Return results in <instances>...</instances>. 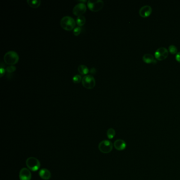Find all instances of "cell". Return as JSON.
I'll use <instances>...</instances> for the list:
<instances>
[{
	"label": "cell",
	"instance_id": "obj_1",
	"mask_svg": "<svg viewBox=\"0 0 180 180\" xmlns=\"http://www.w3.org/2000/svg\"><path fill=\"white\" fill-rule=\"evenodd\" d=\"M76 22L73 18L70 16H64L60 21L61 27L66 31H72L75 29Z\"/></svg>",
	"mask_w": 180,
	"mask_h": 180
},
{
	"label": "cell",
	"instance_id": "obj_2",
	"mask_svg": "<svg viewBox=\"0 0 180 180\" xmlns=\"http://www.w3.org/2000/svg\"><path fill=\"white\" fill-rule=\"evenodd\" d=\"M4 61L6 64L10 66H14L16 64L19 60V57L16 52L9 51L6 53L3 57Z\"/></svg>",
	"mask_w": 180,
	"mask_h": 180
},
{
	"label": "cell",
	"instance_id": "obj_3",
	"mask_svg": "<svg viewBox=\"0 0 180 180\" xmlns=\"http://www.w3.org/2000/svg\"><path fill=\"white\" fill-rule=\"evenodd\" d=\"M104 3L102 0H89L87 1V7L90 11L96 12L103 8Z\"/></svg>",
	"mask_w": 180,
	"mask_h": 180
},
{
	"label": "cell",
	"instance_id": "obj_4",
	"mask_svg": "<svg viewBox=\"0 0 180 180\" xmlns=\"http://www.w3.org/2000/svg\"><path fill=\"white\" fill-rule=\"evenodd\" d=\"M26 165L30 170L33 172L37 171L41 166L39 160L34 157L28 158L26 160Z\"/></svg>",
	"mask_w": 180,
	"mask_h": 180
},
{
	"label": "cell",
	"instance_id": "obj_5",
	"mask_svg": "<svg viewBox=\"0 0 180 180\" xmlns=\"http://www.w3.org/2000/svg\"><path fill=\"white\" fill-rule=\"evenodd\" d=\"M82 85L84 87L88 89H93L96 85V81L92 75H86L82 78Z\"/></svg>",
	"mask_w": 180,
	"mask_h": 180
},
{
	"label": "cell",
	"instance_id": "obj_6",
	"mask_svg": "<svg viewBox=\"0 0 180 180\" xmlns=\"http://www.w3.org/2000/svg\"><path fill=\"white\" fill-rule=\"evenodd\" d=\"M113 145L111 141L108 140H104L99 143L98 145V148L102 153L107 154L110 153L112 150Z\"/></svg>",
	"mask_w": 180,
	"mask_h": 180
},
{
	"label": "cell",
	"instance_id": "obj_7",
	"mask_svg": "<svg viewBox=\"0 0 180 180\" xmlns=\"http://www.w3.org/2000/svg\"><path fill=\"white\" fill-rule=\"evenodd\" d=\"M169 51L164 47H160L156 50L154 57L157 60L163 61L166 59L169 55Z\"/></svg>",
	"mask_w": 180,
	"mask_h": 180
},
{
	"label": "cell",
	"instance_id": "obj_8",
	"mask_svg": "<svg viewBox=\"0 0 180 180\" xmlns=\"http://www.w3.org/2000/svg\"><path fill=\"white\" fill-rule=\"evenodd\" d=\"M87 11V7L84 3H79L74 7L72 10L73 15L76 16H81Z\"/></svg>",
	"mask_w": 180,
	"mask_h": 180
},
{
	"label": "cell",
	"instance_id": "obj_9",
	"mask_svg": "<svg viewBox=\"0 0 180 180\" xmlns=\"http://www.w3.org/2000/svg\"><path fill=\"white\" fill-rule=\"evenodd\" d=\"M152 13V9L150 6H143L139 9V15L141 17L143 18H148Z\"/></svg>",
	"mask_w": 180,
	"mask_h": 180
},
{
	"label": "cell",
	"instance_id": "obj_10",
	"mask_svg": "<svg viewBox=\"0 0 180 180\" xmlns=\"http://www.w3.org/2000/svg\"><path fill=\"white\" fill-rule=\"evenodd\" d=\"M19 178L20 180H31L32 175L29 169L25 168H22L20 170Z\"/></svg>",
	"mask_w": 180,
	"mask_h": 180
},
{
	"label": "cell",
	"instance_id": "obj_11",
	"mask_svg": "<svg viewBox=\"0 0 180 180\" xmlns=\"http://www.w3.org/2000/svg\"><path fill=\"white\" fill-rule=\"evenodd\" d=\"M143 60L147 64H157V60L151 54H145L143 55Z\"/></svg>",
	"mask_w": 180,
	"mask_h": 180
},
{
	"label": "cell",
	"instance_id": "obj_12",
	"mask_svg": "<svg viewBox=\"0 0 180 180\" xmlns=\"http://www.w3.org/2000/svg\"><path fill=\"white\" fill-rule=\"evenodd\" d=\"M114 146L118 151H123L126 147V144L123 139H118L115 141Z\"/></svg>",
	"mask_w": 180,
	"mask_h": 180
},
{
	"label": "cell",
	"instance_id": "obj_13",
	"mask_svg": "<svg viewBox=\"0 0 180 180\" xmlns=\"http://www.w3.org/2000/svg\"><path fill=\"white\" fill-rule=\"evenodd\" d=\"M40 177L44 180H48L51 177V174L48 169H42L39 172Z\"/></svg>",
	"mask_w": 180,
	"mask_h": 180
},
{
	"label": "cell",
	"instance_id": "obj_14",
	"mask_svg": "<svg viewBox=\"0 0 180 180\" xmlns=\"http://www.w3.org/2000/svg\"><path fill=\"white\" fill-rule=\"evenodd\" d=\"M27 3L31 7L36 9V8L39 7L40 4H41V1L40 0H33V1L28 0Z\"/></svg>",
	"mask_w": 180,
	"mask_h": 180
},
{
	"label": "cell",
	"instance_id": "obj_15",
	"mask_svg": "<svg viewBox=\"0 0 180 180\" xmlns=\"http://www.w3.org/2000/svg\"><path fill=\"white\" fill-rule=\"evenodd\" d=\"M78 71L82 75H87L89 72V70L87 67L85 65H80L78 68Z\"/></svg>",
	"mask_w": 180,
	"mask_h": 180
},
{
	"label": "cell",
	"instance_id": "obj_16",
	"mask_svg": "<svg viewBox=\"0 0 180 180\" xmlns=\"http://www.w3.org/2000/svg\"><path fill=\"white\" fill-rule=\"evenodd\" d=\"M85 23H86V18H85V16L81 15V16L77 17L76 19V23L77 25H78V27H82Z\"/></svg>",
	"mask_w": 180,
	"mask_h": 180
},
{
	"label": "cell",
	"instance_id": "obj_17",
	"mask_svg": "<svg viewBox=\"0 0 180 180\" xmlns=\"http://www.w3.org/2000/svg\"><path fill=\"white\" fill-rule=\"evenodd\" d=\"M115 134H116V132H115L114 129L111 128L107 130V136L109 139H112L115 137Z\"/></svg>",
	"mask_w": 180,
	"mask_h": 180
},
{
	"label": "cell",
	"instance_id": "obj_18",
	"mask_svg": "<svg viewBox=\"0 0 180 180\" xmlns=\"http://www.w3.org/2000/svg\"><path fill=\"white\" fill-rule=\"evenodd\" d=\"M168 51L172 55H175V54L177 55L178 54V48L177 46H175L174 45H170L169 46Z\"/></svg>",
	"mask_w": 180,
	"mask_h": 180
},
{
	"label": "cell",
	"instance_id": "obj_19",
	"mask_svg": "<svg viewBox=\"0 0 180 180\" xmlns=\"http://www.w3.org/2000/svg\"><path fill=\"white\" fill-rule=\"evenodd\" d=\"M82 78L81 77L80 75H76L72 77V81H73L75 84H79V82L82 81Z\"/></svg>",
	"mask_w": 180,
	"mask_h": 180
},
{
	"label": "cell",
	"instance_id": "obj_20",
	"mask_svg": "<svg viewBox=\"0 0 180 180\" xmlns=\"http://www.w3.org/2000/svg\"><path fill=\"white\" fill-rule=\"evenodd\" d=\"M16 67H15V66H10L6 68V72L8 73H13L16 70Z\"/></svg>",
	"mask_w": 180,
	"mask_h": 180
},
{
	"label": "cell",
	"instance_id": "obj_21",
	"mask_svg": "<svg viewBox=\"0 0 180 180\" xmlns=\"http://www.w3.org/2000/svg\"><path fill=\"white\" fill-rule=\"evenodd\" d=\"M81 31V29L80 27H76L75 29H73V33L75 36H78L80 34Z\"/></svg>",
	"mask_w": 180,
	"mask_h": 180
},
{
	"label": "cell",
	"instance_id": "obj_22",
	"mask_svg": "<svg viewBox=\"0 0 180 180\" xmlns=\"http://www.w3.org/2000/svg\"><path fill=\"white\" fill-rule=\"evenodd\" d=\"M6 69H5L3 67H2V65L1 66V69H0V73H1V77L3 76V75L6 73Z\"/></svg>",
	"mask_w": 180,
	"mask_h": 180
},
{
	"label": "cell",
	"instance_id": "obj_23",
	"mask_svg": "<svg viewBox=\"0 0 180 180\" xmlns=\"http://www.w3.org/2000/svg\"><path fill=\"white\" fill-rule=\"evenodd\" d=\"M89 72L91 75H94V74H96V70L94 68H91L90 69V70H89Z\"/></svg>",
	"mask_w": 180,
	"mask_h": 180
},
{
	"label": "cell",
	"instance_id": "obj_24",
	"mask_svg": "<svg viewBox=\"0 0 180 180\" xmlns=\"http://www.w3.org/2000/svg\"><path fill=\"white\" fill-rule=\"evenodd\" d=\"M175 59L178 63H180V52H178V54L175 55Z\"/></svg>",
	"mask_w": 180,
	"mask_h": 180
}]
</instances>
